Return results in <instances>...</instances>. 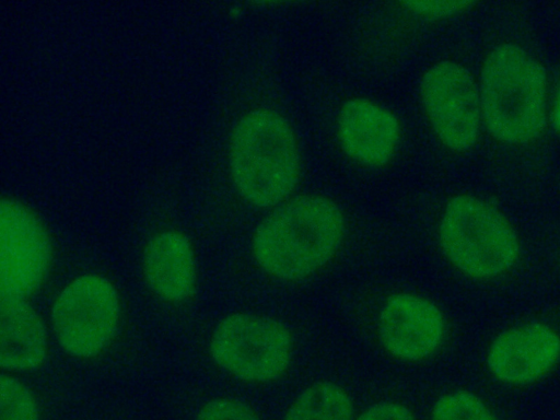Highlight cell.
I'll list each match as a JSON object with an SVG mask.
<instances>
[{
  "label": "cell",
  "instance_id": "1",
  "mask_svg": "<svg viewBox=\"0 0 560 420\" xmlns=\"http://www.w3.org/2000/svg\"><path fill=\"white\" fill-rule=\"evenodd\" d=\"M346 235L340 207L319 194L291 197L259 222L252 256L269 278L296 283L323 270L339 252Z\"/></svg>",
  "mask_w": 560,
  "mask_h": 420
},
{
  "label": "cell",
  "instance_id": "2",
  "mask_svg": "<svg viewBox=\"0 0 560 420\" xmlns=\"http://www.w3.org/2000/svg\"><path fill=\"white\" fill-rule=\"evenodd\" d=\"M231 177L240 196L257 208L291 198L301 173L296 133L279 113L255 108L234 125L229 144Z\"/></svg>",
  "mask_w": 560,
  "mask_h": 420
},
{
  "label": "cell",
  "instance_id": "3",
  "mask_svg": "<svg viewBox=\"0 0 560 420\" xmlns=\"http://www.w3.org/2000/svg\"><path fill=\"white\" fill-rule=\"evenodd\" d=\"M482 125L498 141L528 144L547 121V75L523 47L504 43L486 56L478 81Z\"/></svg>",
  "mask_w": 560,
  "mask_h": 420
},
{
  "label": "cell",
  "instance_id": "4",
  "mask_svg": "<svg viewBox=\"0 0 560 420\" xmlns=\"http://www.w3.org/2000/svg\"><path fill=\"white\" fill-rule=\"evenodd\" d=\"M438 240L450 265L474 280L505 275L521 253L509 219L492 203L469 194L448 199L439 220Z\"/></svg>",
  "mask_w": 560,
  "mask_h": 420
},
{
  "label": "cell",
  "instance_id": "5",
  "mask_svg": "<svg viewBox=\"0 0 560 420\" xmlns=\"http://www.w3.org/2000/svg\"><path fill=\"white\" fill-rule=\"evenodd\" d=\"M209 352L213 362L236 380L267 384L289 371L294 338L291 329L278 318L235 312L214 327Z\"/></svg>",
  "mask_w": 560,
  "mask_h": 420
},
{
  "label": "cell",
  "instance_id": "6",
  "mask_svg": "<svg viewBox=\"0 0 560 420\" xmlns=\"http://www.w3.org/2000/svg\"><path fill=\"white\" fill-rule=\"evenodd\" d=\"M50 327L60 348L71 357L91 359L112 343L121 319V302L114 283L101 273H83L56 294Z\"/></svg>",
  "mask_w": 560,
  "mask_h": 420
},
{
  "label": "cell",
  "instance_id": "7",
  "mask_svg": "<svg viewBox=\"0 0 560 420\" xmlns=\"http://www.w3.org/2000/svg\"><path fill=\"white\" fill-rule=\"evenodd\" d=\"M420 95L428 121L443 147L462 153L475 145L482 125L478 81L460 63L443 60L424 72Z\"/></svg>",
  "mask_w": 560,
  "mask_h": 420
},
{
  "label": "cell",
  "instance_id": "8",
  "mask_svg": "<svg viewBox=\"0 0 560 420\" xmlns=\"http://www.w3.org/2000/svg\"><path fill=\"white\" fill-rule=\"evenodd\" d=\"M52 262L50 236L37 214L12 197L0 201V296L25 299L40 289Z\"/></svg>",
  "mask_w": 560,
  "mask_h": 420
},
{
  "label": "cell",
  "instance_id": "9",
  "mask_svg": "<svg viewBox=\"0 0 560 420\" xmlns=\"http://www.w3.org/2000/svg\"><path fill=\"white\" fill-rule=\"evenodd\" d=\"M376 338L392 359L408 364L434 357L447 337V320L431 299L411 291L390 293L382 303Z\"/></svg>",
  "mask_w": 560,
  "mask_h": 420
},
{
  "label": "cell",
  "instance_id": "10",
  "mask_svg": "<svg viewBox=\"0 0 560 420\" xmlns=\"http://www.w3.org/2000/svg\"><path fill=\"white\" fill-rule=\"evenodd\" d=\"M560 362V334L540 320L509 327L488 346L486 365L500 383L523 386L537 382Z\"/></svg>",
  "mask_w": 560,
  "mask_h": 420
},
{
  "label": "cell",
  "instance_id": "11",
  "mask_svg": "<svg viewBox=\"0 0 560 420\" xmlns=\"http://www.w3.org/2000/svg\"><path fill=\"white\" fill-rule=\"evenodd\" d=\"M337 136L342 151L351 160L380 168L395 156L401 129L398 118L388 108L365 97H352L340 107Z\"/></svg>",
  "mask_w": 560,
  "mask_h": 420
},
{
  "label": "cell",
  "instance_id": "12",
  "mask_svg": "<svg viewBox=\"0 0 560 420\" xmlns=\"http://www.w3.org/2000/svg\"><path fill=\"white\" fill-rule=\"evenodd\" d=\"M142 273L150 290L164 302L189 301L197 285L192 244L177 229H165L150 237L142 255Z\"/></svg>",
  "mask_w": 560,
  "mask_h": 420
},
{
  "label": "cell",
  "instance_id": "13",
  "mask_svg": "<svg viewBox=\"0 0 560 420\" xmlns=\"http://www.w3.org/2000/svg\"><path fill=\"white\" fill-rule=\"evenodd\" d=\"M48 352V332L25 299L0 296V366L8 374L38 369Z\"/></svg>",
  "mask_w": 560,
  "mask_h": 420
},
{
  "label": "cell",
  "instance_id": "14",
  "mask_svg": "<svg viewBox=\"0 0 560 420\" xmlns=\"http://www.w3.org/2000/svg\"><path fill=\"white\" fill-rule=\"evenodd\" d=\"M348 390L332 381H318L304 388L289 405L282 420H355Z\"/></svg>",
  "mask_w": 560,
  "mask_h": 420
},
{
  "label": "cell",
  "instance_id": "15",
  "mask_svg": "<svg viewBox=\"0 0 560 420\" xmlns=\"http://www.w3.org/2000/svg\"><path fill=\"white\" fill-rule=\"evenodd\" d=\"M430 420H500L488 404L467 389H453L433 404Z\"/></svg>",
  "mask_w": 560,
  "mask_h": 420
},
{
  "label": "cell",
  "instance_id": "16",
  "mask_svg": "<svg viewBox=\"0 0 560 420\" xmlns=\"http://www.w3.org/2000/svg\"><path fill=\"white\" fill-rule=\"evenodd\" d=\"M39 407L32 390L12 374L0 377V420H39Z\"/></svg>",
  "mask_w": 560,
  "mask_h": 420
},
{
  "label": "cell",
  "instance_id": "17",
  "mask_svg": "<svg viewBox=\"0 0 560 420\" xmlns=\"http://www.w3.org/2000/svg\"><path fill=\"white\" fill-rule=\"evenodd\" d=\"M196 420H260L247 404L230 397L207 401L198 411Z\"/></svg>",
  "mask_w": 560,
  "mask_h": 420
},
{
  "label": "cell",
  "instance_id": "18",
  "mask_svg": "<svg viewBox=\"0 0 560 420\" xmlns=\"http://www.w3.org/2000/svg\"><path fill=\"white\" fill-rule=\"evenodd\" d=\"M409 11L424 16L440 19L457 14L474 5L471 1H410L402 3Z\"/></svg>",
  "mask_w": 560,
  "mask_h": 420
},
{
  "label": "cell",
  "instance_id": "19",
  "mask_svg": "<svg viewBox=\"0 0 560 420\" xmlns=\"http://www.w3.org/2000/svg\"><path fill=\"white\" fill-rule=\"evenodd\" d=\"M355 420H416L411 410L394 400L377 401L362 410Z\"/></svg>",
  "mask_w": 560,
  "mask_h": 420
},
{
  "label": "cell",
  "instance_id": "20",
  "mask_svg": "<svg viewBox=\"0 0 560 420\" xmlns=\"http://www.w3.org/2000/svg\"><path fill=\"white\" fill-rule=\"evenodd\" d=\"M555 118H556V121L555 124L559 127L560 129V97H559V102L557 104V110L555 113Z\"/></svg>",
  "mask_w": 560,
  "mask_h": 420
}]
</instances>
